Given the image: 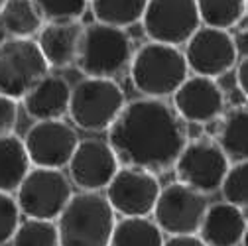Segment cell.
I'll return each instance as SVG.
<instances>
[{"instance_id": "obj_1", "label": "cell", "mask_w": 248, "mask_h": 246, "mask_svg": "<svg viewBox=\"0 0 248 246\" xmlns=\"http://www.w3.org/2000/svg\"><path fill=\"white\" fill-rule=\"evenodd\" d=\"M183 124L170 103L142 97L122 107L107 130V142L120 166L156 173L170 169L187 144Z\"/></svg>"}, {"instance_id": "obj_2", "label": "cell", "mask_w": 248, "mask_h": 246, "mask_svg": "<svg viewBox=\"0 0 248 246\" xmlns=\"http://www.w3.org/2000/svg\"><path fill=\"white\" fill-rule=\"evenodd\" d=\"M59 246H108L116 215L99 191L73 193L55 219Z\"/></svg>"}, {"instance_id": "obj_3", "label": "cell", "mask_w": 248, "mask_h": 246, "mask_svg": "<svg viewBox=\"0 0 248 246\" xmlns=\"http://www.w3.org/2000/svg\"><path fill=\"white\" fill-rule=\"evenodd\" d=\"M130 79L140 95L150 99H168L187 79L189 69L183 51L175 46L148 42L130 57Z\"/></svg>"}, {"instance_id": "obj_4", "label": "cell", "mask_w": 248, "mask_h": 246, "mask_svg": "<svg viewBox=\"0 0 248 246\" xmlns=\"http://www.w3.org/2000/svg\"><path fill=\"white\" fill-rule=\"evenodd\" d=\"M132 42L124 28L93 22L83 28L75 63L85 77L112 79L128 67Z\"/></svg>"}, {"instance_id": "obj_5", "label": "cell", "mask_w": 248, "mask_h": 246, "mask_svg": "<svg viewBox=\"0 0 248 246\" xmlns=\"http://www.w3.org/2000/svg\"><path fill=\"white\" fill-rule=\"evenodd\" d=\"M124 105H126L124 91L116 81L85 77L71 89L67 114L81 130L105 132Z\"/></svg>"}, {"instance_id": "obj_6", "label": "cell", "mask_w": 248, "mask_h": 246, "mask_svg": "<svg viewBox=\"0 0 248 246\" xmlns=\"http://www.w3.org/2000/svg\"><path fill=\"white\" fill-rule=\"evenodd\" d=\"M73 195L71 181L61 169L30 168L16 187V205L20 215L32 219L55 221Z\"/></svg>"}, {"instance_id": "obj_7", "label": "cell", "mask_w": 248, "mask_h": 246, "mask_svg": "<svg viewBox=\"0 0 248 246\" xmlns=\"http://www.w3.org/2000/svg\"><path fill=\"white\" fill-rule=\"evenodd\" d=\"M49 65L32 38H6L0 44V95L20 101Z\"/></svg>"}, {"instance_id": "obj_8", "label": "cell", "mask_w": 248, "mask_h": 246, "mask_svg": "<svg viewBox=\"0 0 248 246\" xmlns=\"http://www.w3.org/2000/svg\"><path fill=\"white\" fill-rule=\"evenodd\" d=\"M231 162L215 140L199 138L187 142L173 162L175 181L203 195L219 191Z\"/></svg>"}, {"instance_id": "obj_9", "label": "cell", "mask_w": 248, "mask_h": 246, "mask_svg": "<svg viewBox=\"0 0 248 246\" xmlns=\"http://www.w3.org/2000/svg\"><path fill=\"white\" fill-rule=\"evenodd\" d=\"M183 57L193 75L219 79L231 73L240 59L234 38L227 30L199 26L183 44Z\"/></svg>"}, {"instance_id": "obj_10", "label": "cell", "mask_w": 248, "mask_h": 246, "mask_svg": "<svg viewBox=\"0 0 248 246\" xmlns=\"http://www.w3.org/2000/svg\"><path fill=\"white\" fill-rule=\"evenodd\" d=\"M207 197L179 181L160 187L156 205L152 209V221L158 229L171 234H197L207 209Z\"/></svg>"}, {"instance_id": "obj_11", "label": "cell", "mask_w": 248, "mask_h": 246, "mask_svg": "<svg viewBox=\"0 0 248 246\" xmlns=\"http://www.w3.org/2000/svg\"><path fill=\"white\" fill-rule=\"evenodd\" d=\"M150 42L183 46L201 26L195 0H148L140 18Z\"/></svg>"}, {"instance_id": "obj_12", "label": "cell", "mask_w": 248, "mask_h": 246, "mask_svg": "<svg viewBox=\"0 0 248 246\" xmlns=\"http://www.w3.org/2000/svg\"><path fill=\"white\" fill-rule=\"evenodd\" d=\"M158 193L156 173L132 166H120L105 187V199L120 217H150Z\"/></svg>"}, {"instance_id": "obj_13", "label": "cell", "mask_w": 248, "mask_h": 246, "mask_svg": "<svg viewBox=\"0 0 248 246\" xmlns=\"http://www.w3.org/2000/svg\"><path fill=\"white\" fill-rule=\"evenodd\" d=\"M22 142L30 166L63 169L79 144V136L63 118L36 120Z\"/></svg>"}, {"instance_id": "obj_14", "label": "cell", "mask_w": 248, "mask_h": 246, "mask_svg": "<svg viewBox=\"0 0 248 246\" xmlns=\"http://www.w3.org/2000/svg\"><path fill=\"white\" fill-rule=\"evenodd\" d=\"M65 168H69V179L73 185L83 191H101L108 185L120 164L108 142L87 138L79 140Z\"/></svg>"}, {"instance_id": "obj_15", "label": "cell", "mask_w": 248, "mask_h": 246, "mask_svg": "<svg viewBox=\"0 0 248 246\" xmlns=\"http://www.w3.org/2000/svg\"><path fill=\"white\" fill-rule=\"evenodd\" d=\"M173 110L183 122H207L225 112V93L217 79L193 75L185 79L171 95Z\"/></svg>"}, {"instance_id": "obj_16", "label": "cell", "mask_w": 248, "mask_h": 246, "mask_svg": "<svg viewBox=\"0 0 248 246\" xmlns=\"http://www.w3.org/2000/svg\"><path fill=\"white\" fill-rule=\"evenodd\" d=\"M246 234L248 227L244 209L225 201L207 205L197 229V236L205 246H240Z\"/></svg>"}, {"instance_id": "obj_17", "label": "cell", "mask_w": 248, "mask_h": 246, "mask_svg": "<svg viewBox=\"0 0 248 246\" xmlns=\"http://www.w3.org/2000/svg\"><path fill=\"white\" fill-rule=\"evenodd\" d=\"M71 85L59 75H44L20 99L24 110L34 120H57L67 114Z\"/></svg>"}, {"instance_id": "obj_18", "label": "cell", "mask_w": 248, "mask_h": 246, "mask_svg": "<svg viewBox=\"0 0 248 246\" xmlns=\"http://www.w3.org/2000/svg\"><path fill=\"white\" fill-rule=\"evenodd\" d=\"M83 28L79 22H47L38 32V47L49 67L63 69L75 63Z\"/></svg>"}, {"instance_id": "obj_19", "label": "cell", "mask_w": 248, "mask_h": 246, "mask_svg": "<svg viewBox=\"0 0 248 246\" xmlns=\"http://www.w3.org/2000/svg\"><path fill=\"white\" fill-rule=\"evenodd\" d=\"M246 126H248V110L246 105L231 107V110L221 114V128L217 134V146L223 150L229 162H246L248 158V140H246Z\"/></svg>"}, {"instance_id": "obj_20", "label": "cell", "mask_w": 248, "mask_h": 246, "mask_svg": "<svg viewBox=\"0 0 248 246\" xmlns=\"http://www.w3.org/2000/svg\"><path fill=\"white\" fill-rule=\"evenodd\" d=\"M30 168L24 142L16 134H0V191H16Z\"/></svg>"}, {"instance_id": "obj_21", "label": "cell", "mask_w": 248, "mask_h": 246, "mask_svg": "<svg viewBox=\"0 0 248 246\" xmlns=\"http://www.w3.org/2000/svg\"><path fill=\"white\" fill-rule=\"evenodd\" d=\"M164 238L150 217H122L112 227L108 246H162Z\"/></svg>"}, {"instance_id": "obj_22", "label": "cell", "mask_w": 248, "mask_h": 246, "mask_svg": "<svg viewBox=\"0 0 248 246\" xmlns=\"http://www.w3.org/2000/svg\"><path fill=\"white\" fill-rule=\"evenodd\" d=\"M0 24L10 38H32L40 32L44 20L32 0H6L0 10Z\"/></svg>"}, {"instance_id": "obj_23", "label": "cell", "mask_w": 248, "mask_h": 246, "mask_svg": "<svg viewBox=\"0 0 248 246\" xmlns=\"http://www.w3.org/2000/svg\"><path fill=\"white\" fill-rule=\"evenodd\" d=\"M199 22L231 32L246 16V0H195Z\"/></svg>"}, {"instance_id": "obj_24", "label": "cell", "mask_w": 248, "mask_h": 246, "mask_svg": "<svg viewBox=\"0 0 248 246\" xmlns=\"http://www.w3.org/2000/svg\"><path fill=\"white\" fill-rule=\"evenodd\" d=\"M95 22L128 28L140 22L148 0H89Z\"/></svg>"}, {"instance_id": "obj_25", "label": "cell", "mask_w": 248, "mask_h": 246, "mask_svg": "<svg viewBox=\"0 0 248 246\" xmlns=\"http://www.w3.org/2000/svg\"><path fill=\"white\" fill-rule=\"evenodd\" d=\"M10 242L12 246H59L55 221L26 217L18 223Z\"/></svg>"}, {"instance_id": "obj_26", "label": "cell", "mask_w": 248, "mask_h": 246, "mask_svg": "<svg viewBox=\"0 0 248 246\" xmlns=\"http://www.w3.org/2000/svg\"><path fill=\"white\" fill-rule=\"evenodd\" d=\"M248 166L246 162H232L221 181L219 191L223 193L225 203H231L234 207L246 209L248 201Z\"/></svg>"}, {"instance_id": "obj_27", "label": "cell", "mask_w": 248, "mask_h": 246, "mask_svg": "<svg viewBox=\"0 0 248 246\" xmlns=\"http://www.w3.org/2000/svg\"><path fill=\"white\" fill-rule=\"evenodd\" d=\"M46 22H79L89 0H32Z\"/></svg>"}, {"instance_id": "obj_28", "label": "cell", "mask_w": 248, "mask_h": 246, "mask_svg": "<svg viewBox=\"0 0 248 246\" xmlns=\"http://www.w3.org/2000/svg\"><path fill=\"white\" fill-rule=\"evenodd\" d=\"M20 209L12 193L0 191V246L10 242L18 223H20Z\"/></svg>"}, {"instance_id": "obj_29", "label": "cell", "mask_w": 248, "mask_h": 246, "mask_svg": "<svg viewBox=\"0 0 248 246\" xmlns=\"http://www.w3.org/2000/svg\"><path fill=\"white\" fill-rule=\"evenodd\" d=\"M18 124V101L0 95V134H14Z\"/></svg>"}, {"instance_id": "obj_30", "label": "cell", "mask_w": 248, "mask_h": 246, "mask_svg": "<svg viewBox=\"0 0 248 246\" xmlns=\"http://www.w3.org/2000/svg\"><path fill=\"white\" fill-rule=\"evenodd\" d=\"M234 85L244 97H248V57H240L234 65Z\"/></svg>"}, {"instance_id": "obj_31", "label": "cell", "mask_w": 248, "mask_h": 246, "mask_svg": "<svg viewBox=\"0 0 248 246\" xmlns=\"http://www.w3.org/2000/svg\"><path fill=\"white\" fill-rule=\"evenodd\" d=\"M162 246H205V242L197 234H171L164 238Z\"/></svg>"}, {"instance_id": "obj_32", "label": "cell", "mask_w": 248, "mask_h": 246, "mask_svg": "<svg viewBox=\"0 0 248 246\" xmlns=\"http://www.w3.org/2000/svg\"><path fill=\"white\" fill-rule=\"evenodd\" d=\"M183 132H185V140H187V142L205 138L203 136V124H201V122H185V124H183Z\"/></svg>"}, {"instance_id": "obj_33", "label": "cell", "mask_w": 248, "mask_h": 246, "mask_svg": "<svg viewBox=\"0 0 248 246\" xmlns=\"http://www.w3.org/2000/svg\"><path fill=\"white\" fill-rule=\"evenodd\" d=\"M8 38V34H6V30H4V26L2 24H0V44H2L4 40Z\"/></svg>"}, {"instance_id": "obj_34", "label": "cell", "mask_w": 248, "mask_h": 246, "mask_svg": "<svg viewBox=\"0 0 248 246\" xmlns=\"http://www.w3.org/2000/svg\"><path fill=\"white\" fill-rule=\"evenodd\" d=\"M4 2H6V0H0V10H2V6H4Z\"/></svg>"}]
</instances>
